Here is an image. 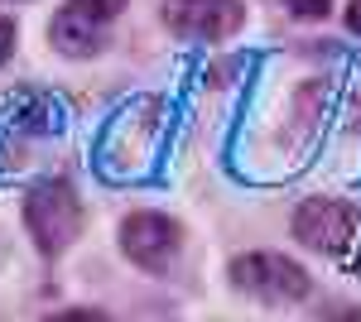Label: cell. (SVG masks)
I'll return each mask as SVG.
<instances>
[{"label":"cell","mask_w":361,"mask_h":322,"mask_svg":"<svg viewBox=\"0 0 361 322\" xmlns=\"http://www.w3.org/2000/svg\"><path fill=\"white\" fill-rule=\"evenodd\" d=\"M111 39V20H102L97 10H87L82 0H63L49 25V44L63 58H97Z\"/></svg>","instance_id":"obj_6"},{"label":"cell","mask_w":361,"mask_h":322,"mask_svg":"<svg viewBox=\"0 0 361 322\" xmlns=\"http://www.w3.org/2000/svg\"><path fill=\"white\" fill-rule=\"evenodd\" d=\"M10 54H15V20L0 15V63H10Z\"/></svg>","instance_id":"obj_8"},{"label":"cell","mask_w":361,"mask_h":322,"mask_svg":"<svg viewBox=\"0 0 361 322\" xmlns=\"http://www.w3.org/2000/svg\"><path fill=\"white\" fill-rule=\"evenodd\" d=\"M82 5H87V10H97L102 20H116V15H121V10H126L130 0H82Z\"/></svg>","instance_id":"obj_9"},{"label":"cell","mask_w":361,"mask_h":322,"mask_svg":"<svg viewBox=\"0 0 361 322\" xmlns=\"http://www.w3.org/2000/svg\"><path fill=\"white\" fill-rule=\"evenodd\" d=\"M342 25L352 29V34H361V0H347V15H342Z\"/></svg>","instance_id":"obj_10"},{"label":"cell","mask_w":361,"mask_h":322,"mask_svg":"<svg viewBox=\"0 0 361 322\" xmlns=\"http://www.w3.org/2000/svg\"><path fill=\"white\" fill-rule=\"evenodd\" d=\"M226 274L246 298H260V303H299L313 289L308 269L289 255H279V250H250L241 260H231Z\"/></svg>","instance_id":"obj_2"},{"label":"cell","mask_w":361,"mask_h":322,"mask_svg":"<svg viewBox=\"0 0 361 322\" xmlns=\"http://www.w3.org/2000/svg\"><path fill=\"white\" fill-rule=\"evenodd\" d=\"M241 20H246L241 0H164V25L178 39H197V44H217L236 34Z\"/></svg>","instance_id":"obj_5"},{"label":"cell","mask_w":361,"mask_h":322,"mask_svg":"<svg viewBox=\"0 0 361 322\" xmlns=\"http://www.w3.org/2000/svg\"><path fill=\"white\" fill-rule=\"evenodd\" d=\"M183 250V226L164 212H135L121 226V255L145 274H164Z\"/></svg>","instance_id":"obj_4"},{"label":"cell","mask_w":361,"mask_h":322,"mask_svg":"<svg viewBox=\"0 0 361 322\" xmlns=\"http://www.w3.org/2000/svg\"><path fill=\"white\" fill-rule=\"evenodd\" d=\"M357 269H361V255H357Z\"/></svg>","instance_id":"obj_11"},{"label":"cell","mask_w":361,"mask_h":322,"mask_svg":"<svg viewBox=\"0 0 361 322\" xmlns=\"http://www.w3.org/2000/svg\"><path fill=\"white\" fill-rule=\"evenodd\" d=\"M361 212L342 197H308L294 212V241L318 255H347L357 245Z\"/></svg>","instance_id":"obj_3"},{"label":"cell","mask_w":361,"mask_h":322,"mask_svg":"<svg viewBox=\"0 0 361 322\" xmlns=\"http://www.w3.org/2000/svg\"><path fill=\"white\" fill-rule=\"evenodd\" d=\"M25 226H29V236L39 241V250L49 260H58L68 245L78 241V231H82V202H78V192L68 188L63 178L39 183L25 197Z\"/></svg>","instance_id":"obj_1"},{"label":"cell","mask_w":361,"mask_h":322,"mask_svg":"<svg viewBox=\"0 0 361 322\" xmlns=\"http://www.w3.org/2000/svg\"><path fill=\"white\" fill-rule=\"evenodd\" d=\"M294 20H323L328 10H333V0H279Z\"/></svg>","instance_id":"obj_7"}]
</instances>
